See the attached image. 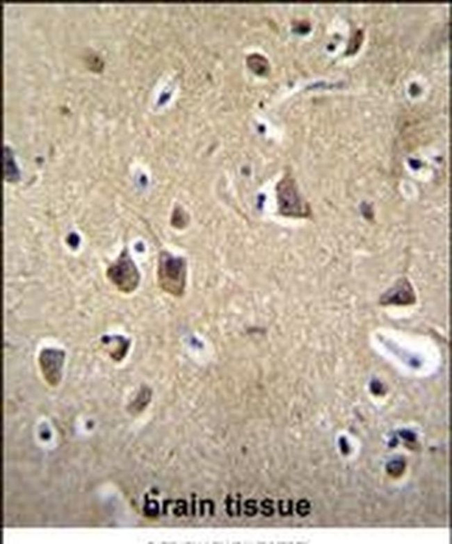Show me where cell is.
I'll list each match as a JSON object with an SVG mask.
<instances>
[{
    "label": "cell",
    "instance_id": "obj_1",
    "mask_svg": "<svg viewBox=\"0 0 452 544\" xmlns=\"http://www.w3.org/2000/svg\"><path fill=\"white\" fill-rule=\"evenodd\" d=\"M158 277L164 291L174 296L182 295L186 281L185 261L168 253H162L159 258Z\"/></svg>",
    "mask_w": 452,
    "mask_h": 544
},
{
    "label": "cell",
    "instance_id": "obj_5",
    "mask_svg": "<svg viewBox=\"0 0 452 544\" xmlns=\"http://www.w3.org/2000/svg\"><path fill=\"white\" fill-rule=\"evenodd\" d=\"M399 435L408 441H414L416 438V435L409 430H402L399 432Z\"/></svg>",
    "mask_w": 452,
    "mask_h": 544
},
{
    "label": "cell",
    "instance_id": "obj_2",
    "mask_svg": "<svg viewBox=\"0 0 452 544\" xmlns=\"http://www.w3.org/2000/svg\"><path fill=\"white\" fill-rule=\"evenodd\" d=\"M111 281L122 291H134L139 282V273L128 254L122 253L107 271Z\"/></svg>",
    "mask_w": 452,
    "mask_h": 544
},
{
    "label": "cell",
    "instance_id": "obj_3",
    "mask_svg": "<svg viewBox=\"0 0 452 544\" xmlns=\"http://www.w3.org/2000/svg\"><path fill=\"white\" fill-rule=\"evenodd\" d=\"M65 352L56 349H44L39 356V363L45 380L50 385H57L61 378Z\"/></svg>",
    "mask_w": 452,
    "mask_h": 544
},
{
    "label": "cell",
    "instance_id": "obj_4",
    "mask_svg": "<svg viewBox=\"0 0 452 544\" xmlns=\"http://www.w3.org/2000/svg\"><path fill=\"white\" fill-rule=\"evenodd\" d=\"M405 462L400 459H394L387 463L386 470L393 477H399L405 470Z\"/></svg>",
    "mask_w": 452,
    "mask_h": 544
}]
</instances>
